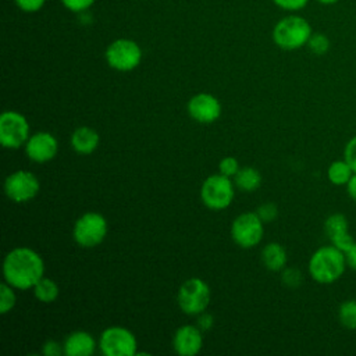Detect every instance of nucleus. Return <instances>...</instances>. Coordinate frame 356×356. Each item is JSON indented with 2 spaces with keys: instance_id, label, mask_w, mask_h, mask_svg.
I'll return each mask as SVG.
<instances>
[{
  "instance_id": "f257e3e1",
  "label": "nucleus",
  "mask_w": 356,
  "mask_h": 356,
  "mask_svg": "<svg viewBox=\"0 0 356 356\" xmlns=\"http://www.w3.org/2000/svg\"><path fill=\"white\" fill-rule=\"evenodd\" d=\"M3 275L13 288H33L44 277L43 259L31 248H15L4 257Z\"/></svg>"
},
{
  "instance_id": "f03ea898",
  "label": "nucleus",
  "mask_w": 356,
  "mask_h": 356,
  "mask_svg": "<svg viewBox=\"0 0 356 356\" xmlns=\"http://www.w3.org/2000/svg\"><path fill=\"white\" fill-rule=\"evenodd\" d=\"M345 254L332 243L318 248L309 260V274L318 284L338 281L346 268Z\"/></svg>"
},
{
  "instance_id": "7ed1b4c3",
  "label": "nucleus",
  "mask_w": 356,
  "mask_h": 356,
  "mask_svg": "<svg viewBox=\"0 0 356 356\" xmlns=\"http://www.w3.org/2000/svg\"><path fill=\"white\" fill-rule=\"evenodd\" d=\"M312 25L300 15L291 14L281 18L273 28V40L282 50H298L307 44L312 36Z\"/></svg>"
},
{
  "instance_id": "20e7f679",
  "label": "nucleus",
  "mask_w": 356,
  "mask_h": 356,
  "mask_svg": "<svg viewBox=\"0 0 356 356\" xmlns=\"http://www.w3.org/2000/svg\"><path fill=\"white\" fill-rule=\"evenodd\" d=\"M104 57L107 64L113 70L128 72L135 70L140 64L142 49L135 40L121 38V39H115L107 46Z\"/></svg>"
},
{
  "instance_id": "39448f33",
  "label": "nucleus",
  "mask_w": 356,
  "mask_h": 356,
  "mask_svg": "<svg viewBox=\"0 0 356 356\" xmlns=\"http://www.w3.org/2000/svg\"><path fill=\"white\" fill-rule=\"evenodd\" d=\"M210 298H211V293H210L209 285L203 280L193 277L186 280L181 285L177 300L181 310L185 314L199 316L207 309L210 303Z\"/></svg>"
},
{
  "instance_id": "423d86ee",
  "label": "nucleus",
  "mask_w": 356,
  "mask_h": 356,
  "mask_svg": "<svg viewBox=\"0 0 356 356\" xmlns=\"http://www.w3.org/2000/svg\"><path fill=\"white\" fill-rule=\"evenodd\" d=\"M234 195L235 192L231 178L221 172L207 177L200 189L202 202L211 210L227 209L234 200Z\"/></svg>"
},
{
  "instance_id": "0eeeda50",
  "label": "nucleus",
  "mask_w": 356,
  "mask_h": 356,
  "mask_svg": "<svg viewBox=\"0 0 356 356\" xmlns=\"http://www.w3.org/2000/svg\"><path fill=\"white\" fill-rule=\"evenodd\" d=\"M107 235V221L96 211L82 214L74 224V241L82 248H95L103 242Z\"/></svg>"
},
{
  "instance_id": "6e6552de",
  "label": "nucleus",
  "mask_w": 356,
  "mask_h": 356,
  "mask_svg": "<svg viewBox=\"0 0 356 356\" xmlns=\"http://www.w3.org/2000/svg\"><path fill=\"white\" fill-rule=\"evenodd\" d=\"M29 139V124L26 118L13 110L0 115V143L6 149H18Z\"/></svg>"
},
{
  "instance_id": "1a4fd4ad",
  "label": "nucleus",
  "mask_w": 356,
  "mask_h": 356,
  "mask_svg": "<svg viewBox=\"0 0 356 356\" xmlns=\"http://www.w3.org/2000/svg\"><path fill=\"white\" fill-rule=\"evenodd\" d=\"M99 346L106 356H134L136 355V338L124 327L106 328L99 339Z\"/></svg>"
},
{
  "instance_id": "9d476101",
  "label": "nucleus",
  "mask_w": 356,
  "mask_h": 356,
  "mask_svg": "<svg viewBox=\"0 0 356 356\" xmlns=\"http://www.w3.org/2000/svg\"><path fill=\"white\" fill-rule=\"evenodd\" d=\"M264 227L256 211H246L239 214L231 225V236L236 245L245 249H250L263 238Z\"/></svg>"
},
{
  "instance_id": "9b49d317",
  "label": "nucleus",
  "mask_w": 356,
  "mask_h": 356,
  "mask_svg": "<svg viewBox=\"0 0 356 356\" xmlns=\"http://www.w3.org/2000/svg\"><path fill=\"white\" fill-rule=\"evenodd\" d=\"M40 184L31 171L18 170L10 174L4 181V192L7 197L15 203H25L33 199L39 192Z\"/></svg>"
},
{
  "instance_id": "f8f14e48",
  "label": "nucleus",
  "mask_w": 356,
  "mask_h": 356,
  "mask_svg": "<svg viewBox=\"0 0 356 356\" xmlns=\"http://www.w3.org/2000/svg\"><path fill=\"white\" fill-rule=\"evenodd\" d=\"M57 139L50 132H36L25 143V153L35 163L50 161L57 154Z\"/></svg>"
},
{
  "instance_id": "ddd939ff",
  "label": "nucleus",
  "mask_w": 356,
  "mask_h": 356,
  "mask_svg": "<svg viewBox=\"0 0 356 356\" xmlns=\"http://www.w3.org/2000/svg\"><path fill=\"white\" fill-rule=\"evenodd\" d=\"M189 115L202 124L216 121L221 114V104L218 99L210 93H197L188 103Z\"/></svg>"
},
{
  "instance_id": "4468645a",
  "label": "nucleus",
  "mask_w": 356,
  "mask_h": 356,
  "mask_svg": "<svg viewBox=\"0 0 356 356\" xmlns=\"http://www.w3.org/2000/svg\"><path fill=\"white\" fill-rule=\"evenodd\" d=\"M324 232L330 242L342 252L355 242L353 236L349 232V221L342 213H332L325 218Z\"/></svg>"
},
{
  "instance_id": "2eb2a0df",
  "label": "nucleus",
  "mask_w": 356,
  "mask_h": 356,
  "mask_svg": "<svg viewBox=\"0 0 356 356\" xmlns=\"http://www.w3.org/2000/svg\"><path fill=\"white\" fill-rule=\"evenodd\" d=\"M202 330L195 325H182L179 327L172 339V346L175 353L181 356H193L196 355L203 345Z\"/></svg>"
},
{
  "instance_id": "dca6fc26",
  "label": "nucleus",
  "mask_w": 356,
  "mask_h": 356,
  "mask_svg": "<svg viewBox=\"0 0 356 356\" xmlns=\"http://www.w3.org/2000/svg\"><path fill=\"white\" fill-rule=\"evenodd\" d=\"M63 346L67 356H90L95 353L96 342L89 332L74 331L65 338Z\"/></svg>"
},
{
  "instance_id": "f3484780",
  "label": "nucleus",
  "mask_w": 356,
  "mask_h": 356,
  "mask_svg": "<svg viewBox=\"0 0 356 356\" xmlns=\"http://www.w3.org/2000/svg\"><path fill=\"white\" fill-rule=\"evenodd\" d=\"M100 136L90 127H79L71 135V146L76 153L90 154L99 146Z\"/></svg>"
},
{
  "instance_id": "a211bd4d",
  "label": "nucleus",
  "mask_w": 356,
  "mask_h": 356,
  "mask_svg": "<svg viewBox=\"0 0 356 356\" xmlns=\"http://www.w3.org/2000/svg\"><path fill=\"white\" fill-rule=\"evenodd\" d=\"M286 260H288L286 250L284 249L282 245H280L277 242L267 243L261 250V261H263L264 267L270 271L284 270Z\"/></svg>"
},
{
  "instance_id": "6ab92c4d",
  "label": "nucleus",
  "mask_w": 356,
  "mask_h": 356,
  "mask_svg": "<svg viewBox=\"0 0 356 356\" xmlns=\"http://www.w3.org/2000/svg\"><path fill=\"white\" fill-rule=\"evenodd\" d=\"M353 170L352 167L346 163L345 159L342 160H335L332 161L328 168H327V177L328 181L337 186H342L346 185L348 181L350 179V177L353 175Z\"/></svg>"
},
{
  "instance_id": "aec40b11",
  "label": "nucleus",
  "mask_w": 356,
  "mask_h": 356,
  "mask_svg": "<svg viewBox=\"0 0 356 356\" xmlns=\"http://www.w3.org/2000/svg\"><path fill=\"white\" fill-rule=\"evenodd\" d=\"M235 185L246 192H253L261 185V175L253 167H243L235 174Z\"/></svg>"
},
{
  "instance_id": "412c9836",
  "label": "nucleus",
  "mask_w": 356,
  "mask_h": 356,
  "mask_svg": "<svg viewBox=\"0 0 356 356\" xmlns=\"http://www.w3.org/2000/svg\"><path fill=\"white\" fill-rule=\"evenodd\" d=\"M33 293L36 299L42 303H51L58 296V285L46 277H42L33 286Z\"/></svg>"
},
{
  "instance_id": "4be33fe9",
  "label": "nucleus",
  "mask_w": 356,
  "mask_h": 356,
  "mask_svg": "<svg viewBox=\"0 0 356 356\" xmlns=\"http://www.w3.org/2000/svg\"><path fill=\"white\" fill-rule=\"evenodd\" d=\"M338 320L346 330H356V299H346L339 305Z\"/></svg>"
},
{
  "instance_id": "5701e85b",
  "label": "nucleus",
  "mask_w": 356,
  "mask_h": 356,
  "mask_svg": "<svg viewBox=\"0 0 356 356\" xmlns=\"http://www.w3.org/2000/svg\"><path fill=\"white\" fill-rule=\"evenodd\" d=\"M309 50L316 54V56H323L325 54L328 50H330V46H331V42L328 39L327 35L321 33V32H313L312 36L309 38L307 40V44Z\"/></svg>"
},
{
  "instance_id": "b1692460",
  "label": "nucleus",
  "mask_w": 356,
  "mask_h": 356,
  "mask_svg": "<svg viewBox=\"0 0 356 356\" xmlns=\"http://www.w3.org/2000/svg\"><path fill=\"white\" fill-rule=\"evenodd\" d=\"M15 300H17V298L13 291V286L7 282L1 284L0 285V313L1 314L8 313L14 307Z\"/></svg>"
},
{
  "instance_id": "393cba45",
  "label": "nucleus",
  "mask_w": 356,
  "mask_h": 356,
  "mask_svg": "<svg viewBox=\"0 0 356 356\" xmlns=\"http://www.w3.org/2000/svg\"><path fill=\"white\" fill-rule=\"evenodd\" d=\"M281 280H282L284 285H286L288 288H298L302 284L303 275H302L300 270H298L295 267H288V268H284Z\"/></svg>"
},
{
  "instance_id": "a878e982",
  "label": "nucleus",
  "mask_w": 356,
  "mask_h": 356,
  "mask_svg": "<svg viewBox=\"0 0 356 356\" xmlns=\"http://www.w3.org/2000/svg\"><path fill=\"white\" fill-rule=\"evenodd\" d=\"M256 214L260 217V220H261L263 222H270V221H273V220L277 218V216H278V209H277V206H275L274 203L267 202V203H263V204H260V206L257 207Z\"/></svg>"
},
{
  "instance_id": "bb28decb",
  "label": "nucleus",
  "mask_w": 356,
  "mask_h": 356,
  "mask_svg": "<svg viewBox=\"0 0 356 356\" xmlns=\"http://www.w3.org/2000/svg\"><path fill=\"white\" fill-rule=\"evenodd\" d=\"M218 170L221 174L227 175V177H235V174L239 171V164H238V160L235 157H224L220 164H218Z\"/></svg>"
},
{
  "instance_id": "cd10ccee",
  "label": "nucleus",
  "mask_w": 356,
  "mask_h": 356,
  "mask_svg": "<svg viewBox=\"0 0 356 356\" xmlns=\"http://www.w3.org/2000/svg\"><path fill=\"white\" fill-rule=\"evenodd\" d=\"M60 1L67 10L72 13H83L96 3V0H60Z\"/></svg>"
},
{
  "instance_id": "c85d7f7f",
  "label": "nucleus",
  "mask_w": 356,
  "mask_h": 356,
  "mask_svg": "<svg viewBox=\"0 0 356 356\" xmlns=\"http://www.w3.org/2000/svg\"><path fill=\"white\" fill-rule=\"evenodd\" d=\"M343 159L346 163L352 167V170L356 172V135L352 136L343 149Z\"/></svg>"
},
{
  "instance_id": "c756f323",
  "label": "nucleus",
  "mask_w": 356,
  "mask_h": 356,
  "mask_svg": "<svg viewBox=\"0 0 356 356\" xmlns=\"http://www.w3.org/2000/svg\"><path fill=\"white\" fill-rule=\"evenodd\" d=\"M273 3L285 11H299L307 6L309 0H273Z\"/></svg>"
},
{
  "instance_id": "7c9ffc66",
  "label": "nucleus",
  "mask_w": 356,
  "mask_h": 356,
  "mask_svg": "<svg viewBox=\"0 0 356 356\" xmlns=\"http://www.w3.org/2000/svg\"><path fill=\"white\" fill-rule=\"evenodd\" d=\"M17 7L24 13H36L43 8L46 0H14Z\"/></svg>"
},
{
  "instance_id": "2f4dec72",
  "label": "nucleus",
  "mask_w": 356,
  "mask_h": 356,
  "mask_svg": "<svg viewBox=\"0 0 356 356\" xmlns=\"http://www.w3.org/2000/svg\"><path fill=\"white\" fill-rule=\"evenodd\" d=\"M42 353L44 356H60L64 355V346L61 343H58L57 341H46L42 346Z\"/></svg>"
},
{
  "instance_id": "473e14b6",
  "label": "nucleus",
  "mask_w": 356,
  "mask_h": 356,
  "mask_svg": "<svg viewBox=\"0 0 356 356\" xmlns=\"http://www.w3.org/2000/svg\"><path fill=\"white\" fill-rule=\"evenodd\" d=\"M343 254H345V260H346V266L356 271V241L346 249L343 250Z\"/></svg>"
},
{
  "instance_id": "72a5a7b5",
  "label": "nucleus",
  "mask_w": 356,
  "mask_h": 356,
  "mask_svg": "<svg viewBox=\"0 0 356 356\" xmlns=\"http://www.w3.org/2000/svg\"><path fill=\"white\" fill-rule=\"evenodd\" d=\"M197 327L200 330H210L213 327V316L209 313H200L197 317Z\"/></svg>"
},
{
  "instance_id": "f704fd0d",
  "label": "nucleus",
  "mask_w": 356,
  "mask_h": 356,
  "mask_svg": "<svg viewBox=\"0 0 356 356\" xmlns=\"http://www.w3.org/2000/svg\"><path fill=\"white\" fill-rule=\"evenodd\" d=\"M345 186H346V192H348L349 197L356 202V172H353V175L350 177V179L348 181V184Z\"/></svg>"
},
{
  "instance_id": "c9c22d12",
  "label": "nucleus",
  "mask_w": 356,
  "mask_h": 356,
  "mask_svg": "<svg viewBox=\"0 0 356 356\" xmlns=\"http://www.w3.org/2000/svg\"><path fill=\"white\" fill-rule=\"evenodd\" d=\"M317 3H320V4H323V6H331V4H335L337 1H339V0H316Z\"/></svg>"
}]
</instances>
